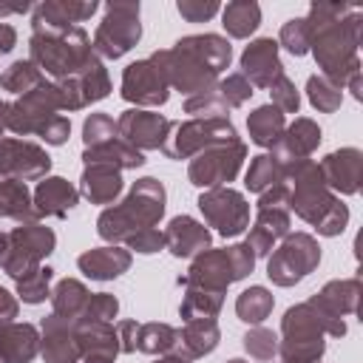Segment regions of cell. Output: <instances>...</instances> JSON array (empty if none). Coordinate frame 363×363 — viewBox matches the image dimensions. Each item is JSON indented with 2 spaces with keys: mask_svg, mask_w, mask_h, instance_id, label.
Listing matches in <instances>:
<instances>
[{
  "mask_svg": "<svg viewBox=\"0 0 363 363\" xmlns=\"http://www.w3.org/2000/svg\"><path fill=\"white\" fill-rule=\"evenodd\" d=\"M241 343H244V352L250 357L264 360V363L278 354V335L267 326H250V332L241 337Z\"/></svg>",
  "mask_w": 363,
  "mask_h": 363,
  "instance_id": "cell-44",
  "label": "cell"
},
{
  "mask_svg": "<svg viewBox=\"0 0 363 363\" xmlns=\"http://www.w3.org/2000/svg\"><path fill=\"white\" fill-rule=\"evenodd\" d=\"M99 9L96 0H45L34 6L31 11V31L37 28H68L88 17H94Z\"/></svg>",
  "mask_w": 363,
  "mask_h": 363,
  "instance_id": "cell-26",
  "label": "cell"
},
{
  "mask_svg": "<svg viewBox=\"0 0 363 363\" xmlns=\"http://www.w3.org/2000/svg\"><path fill=\"white\" fill-rule=\"evenodd\" d=\"M221 26L230 37L247 40L261 26V6L255 0H233L221 9Z\"/></svg>",
  "mask_w": 363,
  "mask_h": 363,
  "instance_id": "cell-35",
  "label": "cell"
},
{
  "mask_svg": "<svg viewBox=\"0 0 363 363\" xmlns=\"http://www.w3.org/2000/svg\"><path fill=\"white\" fill-rule=\"evenodd\" d=\"M45 79H48V77H45L31 60H14V62L0 74V88H3V91H11V94H17V96H23V94L34 91V88H40Z\"/></svg>",
  "mask_w": 363,
  "mask_h": 363,
  "instance_id": "cell-40",
  "label": "cell"
},
{
  "mask_svg": "<svg viewBox=\"0 0 363 363\" xmlns=\"http://www.w3.org/2000/svg\"><path fill=\"white\" fill-rule=\"evenodd\" d=\"M281 182H284V167L269 153H258V156L250 159V167L244 173V187L250 193L261 196L264 190H269V187H275Z\"/></svg>",
  "mask_w": 363,
  "mask_h": 363,
  "instance_id": "cell-41",
  "label": "cell"
},
{
  "mask_svg": "<svg viewBox=\"0 0 363 363\" xmlns=\"http://www.w3.org/2000/svg\"><path fill=\"white\" fill-rule=\"evenodd\" d=\"M255 207H286V210H289V187H286V182H281V184L264 190V193L258 196V204H255Z\"/></svg>",
  "mask_w": 363,
  "mask_h": 363,
  "instance_id": "cell-54",
  "label": "cell"
},
{
  "mask_svg": "<svg viewBox=\"0 0 363 363\" xmlns=\"http://www.w3.org/2000/svg\"><path fill=\"white\" fill-rule=\"evenodd\" d=\"M224 303V292H210V289H199V286H184V298L179 303V315L182 320H204V318H216L221 312Z\"/></svg>",
  "mask_w": 363,
  "mask_h": 363,
  "instance_id": "cell-38",
  "label": "cell"
},
{
  "mask_svg": "<svg viewBox=\"0 0 363 363\" xmlns=\"http://www.w3.org/2000/svg\"><path fill=\"white\" fill-rule=\"evenodd\" d=\"M306 96L312 102L315 111L320 113H335L343 102V88H337L332 79H326L323 74H312L306 79Z\"/></svg>",
  "mask_w": 363,
  "mask_h": 363,
  "instance_id": "cell-43",
  "label": "cell"
},
{
  "mask_svg": "<svg viewBox=\"0 0 363 363\" xmlns=\"http://www.w3.org/2000/svg\"><path fill=\"white\" fill-rule=\"evenodd\" d=\"M0 218H14L17 224L40 221L31 204V190L20 179H0Z\"/></svg>",
  "mask_w": 363,
  "mask_h": 363,
  "instance_id": "cell-34",
  "label": "cell"
},
{
  "mask_svg": "<svg viewBox=\"0 0 363 363\" xmlns=\"http://www.w3.org/2000/svg\"><path fill=\"white\" fill-rule=\"evenodd\" d=\"M323 184L335 196H354L363 182V153L360 147H340L326 153L320 162Z\"/></svg>",
  "mask_w": 363,
  "mask_h": 363,
  "instance_id": "cell-19",
  "label": "cell"
},
{
  "mask_svg": "<svg viewBox=\"0 0 363 363\" xmlns=\"http://www.w3.org/2000/svg\"><path fill=\"white\" fill-rule=\"evenodd\" d=\"M326 309H332L335 315H352L357 309L360 301V278H335L329 284H323V289L315 295Z\"/></svg>",
  "mask_w": 363,
  "mask_h": 363,
  "instance_id": "cell-36",
  "label": "cell"
},
{
  "mask_svg": "<svg viewBox=\"0 0 363 363\" xmlns=\"http://www.w3.org/2000/svg\"><path fill=\"white\" fill-rule=\"evenodd\" d=\"M252 88H269L281 74L284 62L278 54V43L272 37H258L241 51V71H238Z\"/></svg>",
  "mask_w": 363,
  "mask_h": 363,
  "instance_id": "cell-20",
  "label": "cell"
},
{
  "mask_svg": "<svg viewBox=\"0 0 363 363\" xmlns=\"http://www.w3.org/2000/svg\"><path fill=\"white\" fill-rule=\"evenodd\" d=\"M79 201V190L62 176H45L31 193L37 218H65Z\"/></svg>",
  "mask_w": 363,
  "mask_h": 363,
  "instance_id": "cell-25",
  "label": "cell"
},
{
  "mask_svg": "<svg viewBox=\"0 0 363 363\" xmlns=\"http://www.w3.org/2000/svg\"><path fill=\"white\" fill-rule=\"evenodd\" d=\"M119 130H116V119L108 116V113H88L85 122H82V142L85 147H96V145H105L111 139H116Z\"/></svg>",
  "mask_w": 363,
  "mask_h": 363,
  "instance_id": "cell-47",
  "label": "cell"
},
{
  "mask_svg": "<svg viewBox=\"0 0 363 363\" xmlns=\"http://www.w3.org/2000/svg\"><path fill=\"white\" fill-rule=\"evenodd\" d=\"M122 193V170L108 164H85L79 176V196L91 204H116Z\"/></svg>",
  "mask_w": 363,
  "mask_h": 363,
  "instance_id": "cell-30",
  "label": "cell"
},
{
  "mask_svg": "<svg viewBox=\"0 0 363 363\" xmlns=\"http://www.w3.org/2000/svg\"><path fill=\"white\" fill-rule=\"evenodd\" d=\"M136 335H139V323L136 320H119L116 323V340H119V352L130 354L136 352Z\"/></svg>",
  "mask_w": 363,
  "mask_h": 363,
  "instance_id": "cell-53",
  "label": "cell"
},
{
  "mask_svg": "<svg viewBox=\"0 0 363 363\" xmlns=\"http://www.w3.org/2000/svg\"><path fill=\"white\" fill-rule=\"evenodd\" d=\"M153 363H190V360H184V357H179V354H159Z\"/></svg>",
  "mask_w": 363,
  "mask_h": 363,
  "instance_id": "cell-61",
  "label": "cell"
},
{
  "mask_svg": "<svg viewBox=\"0 0 363 363\" xmlns=\"http://www.w3.org/2000/svg\"><path fill=\"white\" fill-rule=\"evenodd\" d=\"M17 312H20L17 295H11L6 286H0V326H3V323H11V320L17 318Z\"/></svg>",
  "mask_w": 363,
  "mask_h": 363,
  "instance_id": "cell-55",
  "label": "cell"
},
{
  "mask_svg": "<svg viewBox=\"0 0 363 363\" xmlns=\"http://www.w3.org/2000/svg\"><path fill=\"white\" fill-rule=\"evenodd\" d=\"M284 182L289 187V213L318 230V235H340L349 224V207L335 196L320 176L315 159H301L284 167Z\"/></svg>",
  "mask_w": 363,
  "mask_h": 363,
  "instance_id": "cell-3",
  "label": "cell"
},
{
  "mask_svg": "<svg viewBox=\"0 0 363 363\" xmlns=\"http://www.w3.org/2000/svg\"><path fill=\"white\" fill-rule=\"evenodd\" d=\"M272 306H275V298H272V292H269L267 286H261V284L247 286V289L235 298V315H238V320H244V323H250V326H261V323L269 318Z\"/></svg>",
  "mask_w": 363,
  "mask_h": 363,
  "instance_id": "cell-37",
  "label": "cell"
},
{
  "mask_svg": "<svg viewBox=\"0 0 363 363\" xmlns=\"http://www.w3.org/2000/svg\"><path fill=\"white\" fill-rule=\"evenodd\" d=\"M119 94H122V99L133 102L136 108H150L153 111V108L167 102L170 85H167L164 74L159 71V65L147 57V60H136V62L125 65Z\"/></svg>",
  "mask_w": 363,
  "mask_h": 363,
  "instance_id": "cell-15",
  "label": "cell"
},
{
  "mask_svg": "<svg viewBox=\"0 0 363 363\" xmlns=\"http://www.w3.org/2000/svg\"><path fill=\"white\" fill-rule=\"evenodd\" d=\"M278 48H286L292 57H303L309 54V26L303 17H292L281 26V34H278Z\"/></svg>",
  "mask_w": 363,
  "mask_h": 363,
  "instance_id": "cell-45",
  "label": "cell"
},
{
  "mask_svg": "<svg viewBox=\"0 0 363 363\" xmlns=\"http://www.w3.org/2000/svg\"><path fill=\"white\" fill-rule=\"evenodd\" d=\"M88 298H91V292H88V286H85L82 281H77V278H62V281H57L54 289H51V312H54L57 318H62V320L77 323V320L82 318L85 306H88Z\"/></svg>",
  "mask_w": 363,
  "mask_h": 363,
  "instance_id": "cell-32",
  "label": "cell"
},
{
  "mask_svg": "<svg viewBox=\"0 0 363 363\" xmlns=\"http://www.w3.org/2000/svg\"><path fill=\"white\" fill-rule=\"evenodd\" d=\"M164 204H167V190L159 179L153 176H142L130 184L128 196L119 204H111L99 213L96 218V233L99 238H105L108 244H125L133 233L156 227L164 216Z\"/></svg>",
  "mask_w": 363,
  "mask_h": 363,
  "instance_id": "cell-5",
  "label": "cell"
},
{
  "mask_svg": "<svg viewBox=\"0 0 363 363\" xmlns=\"http://www.w3.org/2000/svg\"><path fill=\"white\" fill-rule=\"evenodd\" d=\"M286 233H292V213L286 207H258L244 244L255 252V258H267Z\"/></svg>",
  "mask_w": 363,
  "mask_h": 363,
  "instance_id": "cell-24",
  "label": "cell"
},
{
  "mask_svg": "<svg viewBox=\"0 0 363 363\" xmlns=\"http://www.w3.org/2000/svg\"><path fill=\"white\" fill-rule=\"evenodd\" d=\"M162 238H164V250L173 255V258H196L201 255L204 250H210L213 244V233L196 221L193 216H173L167 221V227L162 230Z\"/></svg>",
  "mask_w": 363,
  "mask_h": 363,
  "instance_id": "cell-22",
  "label": "cell"
},
{
  "mask_svg": "<svg viewBox=\"0 0 363 363\" xmlns=\"http://www.w3.org/2000/svg\"><path fill=\"white\" fill-rule=\"evenodd\" d=\"M176 11L187 20V23H204L210 20L213 14L221 11V6L216 0H179L176 3Z\"/></svg>",
  "mask_w": 363,
  "mask_h": 363,
  "instance_id": "cell-52",
  "label": "cell"
},
{
  "mask_svg": "<svg viewBox=\"0 0 363 363\" xmlns=\"http://www.w3.org/2000/svg\"><path fill=\"white\" fill-rule=\"evenodd\" d=\"M40 354L45 363H79V340L71 320L57 318L54 312L40 320Z\"/></svg>",
  "mask_w": 363,
  "mask_h": 363,
  "instance_id": "cell-23",
  "label": "cell"
},
{
  "mask_svg": "<svg viewBox=\"0 0 363 363\" xmlns=\"http://www.w3.org/2000/svg\"><path fill=\"white\" fill-rule=\"evenodd\" d=\"M346 85H349V91H352V96H354V99L360 102V99H363V91H360V74H354V77H349V82H346Z\"/></svg>",
  "mask_w": 363,
  "mask_h": 363,
  "instance_id": "cell-59",
  "label": "cell"
},
{
  "mask_svg": "<svg viewBox=\"0 0 363 363\" xmlns=\"http://www.w3.org/2000/svg\"><path fill=\"white\" fill-rule=\"evenodd\" d=\"M173 128V119L150 111V108H128L116 116V130L119 139L133 145L136 150H162Z\"/></svg>",
  "mask_w": 363,
  "mask_h": 363,
  "instance_id": "cell-18",
  "label": "cell"
},
{
  "mask_svg": "<svg viewBox=\"0 0 363 363\" xmlns=\"http://www.w3.org/2000/svg\"><path fill=\"white\" fill-rule=\"evenodd\" d=\"M51 170V156L45 147L28 139L0 136V179H20V182H37L45 179Z\"/></svg>",
  "mask_w": 363,
  "mask_h": 363,
  "instance_id": "cell-16",
  "label": "cell"
},
{
  "mask_svg": "<svg viewBox=\"0 0 363 363\" xmlns=\"http://www.w3.org/2000/svg\"><path fill=\"white\" fill-rule=\"evenodd\" d=\"M116 315H119L116 295H111V292H91L88 306H85L79 320H105V323H111Z\"/></svg>",
  "mask_w": 363,
  "mask_h": 363,
  "instance_id": "cell-50",
  "label": "cell"
},
{
  "mask_svg": "<svg viewBox=\"0 0 363 363\" xmlns=\"http://www.w3.org/2000/svg\"><path fill=\"white\" fill-rule=\"evenodd\" d=\"M309 26V51L326 79L337 88L349 82V77L360 74L357 45L363 37V14L346 3H312L303 17Z\"/></svg>",
  "mask_w": 363,
  "mask_h": 363,
  "instance_id": "cell-1",
  "label": "cell"
},
{
  "mask_svg": "<svg viewBox=\"0 0 363 363\" xmlns=\"http://www.w3.org/2000/svg\"><path fill=\"white\" fill-rule=\"evenodd\" d=\"M28 60L51 77V82L77 77L85 71L94 60L91 37L85 34L82 26H68V28H37L28 37Z\"/></svg>",
  "mask_w": 363,
  "mask_h": 363,
  "instance_id": "cell-6",
  "label": "cell"
},
{
  "mask_svg": "<svg viewBox=\"0 0 363 363\" xmlns=\"http://www.w3.org/2000/svg\"><path fill=\"white\" fill-rule=\"evenodd\" d=\"M278 363H281V360H278Z\"/></svg>",
  "mask_w": 363,
  "mask_h": 363,
  "instance_id": "cell-64",
  "label": "cell"
},
{
  "mask_svg": "<svg viewBox=\"0 0 363 363\" xmlns=\"http://www.w3.org/2000/svg\"><path fill=\"white\" fill-rule=\"evenodd\" d=\"M179 340V329H173L170 323H139V335H136V352L145 354H170L176 349Z\"/></svg>",
  "mask_w": 363,
  "mask_h": 363,
  "instance_id": "cell-39",
  "label": "cell"
},
{
  "mask_svg": "<svg viewBox=\"0 0 363 363\" xmlns=\"http://www.w3.org/2000/svg\"><path fill=\"white\" fill-rule=\"evenodd\" d=\"M130 261H133L130 250H125L119 244H105V247L85 250L77 258V267L91 281H113V278H119L122 272L130 269Z\"/></svg>",
  "mask_w": 363,
  "mask_h": 363,
  "instance_id": "cell-27",
  "label": "cell"
},
{
  "mask_svg": "<svg viewBox=\"0 0 363 363\" xmlns=\"http://www.w3.org/2000/svg\"><path fill=\"white\" fill-rule=\"evenodd\" d=\"M82 162L85 164H108V167H116V170H136V167L145 164V153L116 136V139H111L105 145L85 147L82 150Z\"/></svg>",
  "mask_w": 363,
  "mask_h": 363,
  "instance_id": "cell-31",
  "label": "cell"
},
{
  "mask_svg": "<svg viewBox=\"0 0 363 363\" xmlns=\"http://www.w3.org/2000/svg\"><path fill=\"white\" fill-rule=\"evenodd\" d=\"M150 60L159 65L170 88L182 91L184 96H196L216 88L218 74L233 60V45L221 34H190L173 48L153 51Z\"/></svg>",
  "mask_w": 363,
  "mask_h": 363,
  "instance_id": "cell-2",
  "label": "cell"
},
{
  "mask_svg": "<svg viewBox=\"0 0 363 363\" xmlns=\"http://www.w3.org/2000/svg\"><path fill=\"white\" fill-rule=\"evenodd\" d=\"M142 40L139 3H108L94 31V54L99 60H119Z\"/></svg>",
  "mask_w": 363,
  "mask_h": 363,
  "instance_id": "cell-10",
  "label": "cell"
},
{
  "mask_svg": "<svg viewBox=\"0 0 363 363\" xmlns=\"http://www.w3.org/2000/svg\"><path fill=\"white\" fill-rule=\"evenodd\" d=\"M9 130L14 136H40L45 145H65L71 136L68 116L60 113L54 82L45 79L40 88L9 102Z\"/></svg>",
  "mask_w": 363,
  "mask_h": 363,
  "instance_id": "cell-7",
  "label": "cell"
},
{
  "mask_svg": "<svg viewBox=\"0 0 363 363\" xmlns=\"http://www.w3.org/2000/svg\"><path fill=\"white\" fill-rule=\"evenodd\" d=\"M320 145V128L315 119L309 116H298L295 122H289L281 133V139L269 147V156L286 167L292 162H301V159H309L315 153V147Z\"/></svg>",
  "mask_w": 363,
  "mask_h": 363,
  "instance_id": "cell-21",
  "label": "cell"
},
{
  "mask_svg": "<svg viewBox=\"0 0 363 363\" xmlns=\"http://www.w3.org/2000/svg\"><path fill=\"white\" fill-rule=\"evenodd\" d=\"M51 278H54V269L51 267H37V269H31V272H26L23 278H17L14 281V286H17V301H23V303H31V306H37V303H43L45 298H51Z\"/></svg>",
  "mask_w": 363,
  "mask_h": 363,
  "instance_id": "cell-42",
  "label": "cell"
},
{
  "mask_svg": "<svg viewBox=\"0 0 363 363\" xmlns=\"http://www.w3.org/2000/svg\"><path fill=\"white\" fill-rule=\"evenodd\" d=\"M244 159H247V145L241 139L230 142V145L207 147L190 159L187 179H190V184H196L201 190L230 187V182H235V176L241 173Z\"/></svg>",
  "mask_w": 363,
  "mask_h": 363,
  "instance_id": "cell-12",
  "label": "cell"
},
{
  "mask_svg": "<svg viewBox=\"0 0 363 363\" xmlns=\"http://www.w3.org/2000/svg\"><path fill=\"white\" fill-rule=\"evenodd\" d=\"M54 91H57L60 111H82L91 102H99L111 94V77H108V68L102 65V60H94L77 77L54 82Z\"/></svg>",
  "mask_w": 363,
  "mask_h": 363,
  "instance_id": "cell-17",
  "label": "cell"
},
{
  "mask_svg": "<svg viewBox=\"0 0 363 363\" xmlns=\"http://www.w3.org/2000/svg\"><path fill=\"white\" fill-rule=\"evenodd\" d=\"M221 340V329L216 323V318H204V320H187L179 329V340L176 349L170 354H179L184 360H199L204 354H210Z\"/></svg>",
  "mask_w": 363,
  "mask_h": 363,
  "instance_id": "cell-29",
  "label": "cell"
},
{
  "mask_svg": "<svg viewBox=\"0 0 363 363\" xmlns=\"http://www.w3.org/2000/svg\"><path fill=\"white\" fill-rule=\"evenodd\" d=\"M9 241H11V252H9V261L3 264V272L11 281H17L26 272L37 269L43 264V258H48L54 252V247H57L54 230L45 227V224H40V221L17 224L9 233Z\"/></svg>",
  "mask_w": 363,
  "mask_h": 363,
  "instance_id": "cell-13",
  "label": "cell"
},
{
  "mask_svg": "<svg viewBox=\"0 0 363 363\" xmlns=\"http://www.w3.org/2000/svg\"><path fill=\"white\" fill-rule=\"evenodd\" d=\"M79 363H116V357H102V354H91V357H82Z\"/></svg>",
  "mask_w": 363,
  "mask_h": 363,
  "instance_id": "cell-62",
  "label": "cell"
},
{
  "mask_svg": "<svg viewBox=\"0 0 363 363\" xmlns=\"http://www.w3.org/2000/svg\"><path fill=\"white\" fill-rule=\"evenodd\" d=\"M216 94H218V99L227 105V111H233V108H241L252 94H255V88L235 71V74H227L224 79H218L216 82V88H213Z\"/></svg>",
  "mask_w": 363,
  "mask_h": 363,
  "instance_id": "cell-46",
  "label": "cell"
},
{
  "mask_svg": "<svg viewBox=\"0 0 363 363\" xmlns=\"http://www.w3.org/2000/svg\"><path fill=\"white\" fill-rule=\"evenodd\" d=\"M9 130V102L0 99V136Z\"/></svg>",
  "mask_w": 363,
  "mask_h": 363,
  "instance_id": "cell-60",
  "label": "cell"
},
{
  "mask_svg": "<svg viewBox=\"0 0 363 363\" xmlns=\"http://www.w3.org/2000/svg\"><path fill=\"white\" fill-rule=\"evenodd\" d=\"M227 363H250V360H241V357H230Z\"/></svg>",
  "mask_w": 363,
  "mask_h": 363,
  "instance_id": "cell-63",
  "label": "cell"
},
{
  "mask_svg": "<svg viewBox=\"0 0 363 363\" xmlns=\"http://www.w3.org/2000/svg\"><path fill=\"white\" fill-rule=\"evenodd\" d=\"M255 267V252L241 241L221 250H204L179 278V286H199L210 292H227L230 284L244 281Z\"/></svg>",
  "mask_w": 363,
  "mask_h": 363,
  "instance_id": "cell-8",
  "label": "cell"
},
{
  "mask_svg": "<svg viewBox=\"0 0 363 363\" xmlns=\"http://www.w3.org/2000/svg\"><path fill=\"white\" fill-rule=\"evenodd\" d=\"M320 264V244L309 233H286L267 255V278L275 286H295Z\"/></svg>",
  "mask_w": 363,
  "mask_h": 363,
  "instance_id": "cell-9",
  "label": "cell"
},
{
  "mask_svg": "<svg viewBox=\"0 0 363 363\" xmlns=\"http://www.w3.org/2000/svg\"><path fill=\"white\" fill-rule=\"evenodd\" d=\"M267 91H269V105H275L284 116H286V113H298V108H301V94H298L295 82H292L286 74H281Z\"/></svg>",
  "mask_w": 363,
  "mask_h": 363,
  "instance_id": "cell-49",
  "label": "cell"
},
{
  "mask_svg": "<svg viewBox=\"0 0 363 363\" xmlns=\"http://www.w3.org/2000/svg\"><path fill=\"white\" fill-rule=\"evenodd\" d=\"M286 128V116L275 105H258L247 113V133L258 147H272Z\"/></svg>",
  "mask_w": 363,
  "mask_h": 363,
  "instance_id": "cell-33",
  "label": "cell"
},
{
  "mask_svg": "<svg viewBox=\"0 0 363 363\" xmlns=\"http://www.w3.org/2000/svg\"><path fill=\"white\" fill-rule=\"evenodd\" d=\"M122 247L125 250H133V252H142V255H153V252L164 250V238H162V230L159 227H147V230L133 233Z\"/></svg>",
  "mask_w": 363,
  "mask_h": 363,
  "instance_id": "cell-51",
  "label": "cell"
},
{
  "mask_svg": "<svg viewBox=\"0 0 363 363\" xmlns=\"http://www.w3.org/2000/svg\"><path fill=\"white\" fill-rule=\"evenodd\" d=\"M9 252H11V241H9V233H0V267L9 261Z\"/></svg>",
  "mask_w": 363,
  "mask_h": 363,
  "instance_id": "cell-58",
  "label": "cell"
},
{
  "mask_svg": "<svg viewBox=\"0 0 363 363\" xmlns=\"http://www.w3.org/2000/svg\"><path fill=\"white\" fill-rule=\"evenodd\" d=\"M238 142V130L230 119H187V122H173L167 142L162 145V153L167 159H193L196 153L216 147V145H230Z\"/></svg>",
  "mask_w": 363,
  "mask_h": 363,
  "instance_id": "cell-11",
  "label": "cell"
},
{
  "mask_svg": "<svg viewBox=\"0 0 363 363\" xmlns=\"http://www.w3.org/2000/svg\"><path fill=\"white\" fill-rule=\"evenodd\" d=\"M40 354V329L34 323L0 326V363H31Z\"/></svg>",
  "mask_w": 363,
  "mask_h": 363,
  "instance_id": "cell-28",
  "label": "cell"
},
{
  "mask_svg": "<svg viewBox=\"0 0 363 363\" xmlns=\"http://www.w3.org/2000/svg\"><path fill=\"white\" fill-rule=\"evenodd\" d=\"M17 45V31L11 23H0V54H9Z\"/></svg>",
  "mask_w": 363,
  "mask_h": 363,
  "instance_id": "cell-56",
  "label": "cell"
},
{
  "mask_svg": "<svg viewBox=\"0 0 363 363\" xmlns=\"http://www.w3.org/2000/svg\"><path fill=\"white\" fill-rule=\"evenodd\" d=\"M31 6L28 3H17V6H11V3H0V17H9V14H26Z\"/></svg>",
  "mask_w": 363,
  "mask_h": 363,
  "instance_id": "cell-57",
  "label": "cell"
},
{
  "mask_svg": "<svg viewBox=\"0 0 363 363\" xmlns=\"http://www.w3.org/2000/svg\"><path fill=\"white\" fill-rule=\"evenodd\" d=\"M184 113H190V119H227L230 111L216 91H204L184 99Z\"/></svg>",
  "mask_w": 363,
  "mask_h": 363,
  "instance_id": "cell-48",
  "label": "cell"
},
{
  "mask_svg": "<svg viewBox=\"0 0 363 363\" xmlns=\"http://www.w3.org/2000/svg\"><path fill=\"white\" fill-rule=\"evenodd\" d=\"M326 335L343 337L346 323L340 315L326 309L315 295L303 303H295L281 318L278 357L281 363H320L326 352Z\"/></svg>",
  "mask_w": 363,
  "mask_h": 363,
  "instance_id": "cell-4",
  "label": "cell"
},
{
  "mask_svg": "<svg viewBox=\"0 0 363 363\" xmlns=\"http://www.w3.org/2000/svg\"><path fill=\"white\" fill-rule=\"evenodd\" d=\"M196 204L204 216V224L213 227L221 238H235L250 227V204L244 193L235 187L201 190Z\"/></svg>",
  "mask_w": 363,
  "mask_h": 363,
  "instance_id": "cell-14",
  "label": "cell"
}]
</instances>
